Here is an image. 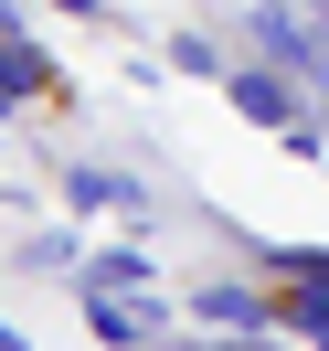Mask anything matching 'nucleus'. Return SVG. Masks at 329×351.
I'll return each mask as SVG.
<instances>
[{
    "instance_id": "nucleus-1",
    "label": "nucleus",
    "mask_w": 329,
    "mask_h": 351,
    "mask_svg": "<svg viewBox=\"0 0 329 351\" xmlns=\"http://www.w3.org/2000/svg\"><path fill=\"white\" fill-rule=\"evenodd\" d=\"M255 53H265V64H287V75H308V86H319V75H329V53H319V32L298 22V0H255Z\"/></svg>"
},
{
    "instance_id": "nucleus-2",
    "label": "nucleus",
    "mask_w": 329,
    "mask_h": 351,
    "mask_svg": "<svg viewBox=\"0 0 329 351\" xmlns=\"http://www.w3.org/2000/svg\"><path fill=\"white\" fill-rule=\"evenodd\" d=\"M223 86H234V107L255 117V128H287V117H298V86H287V75H255V64H223Z\"/></svg>"
},
{
    "instance_id": "nucleus-3",
    "label": "nucleus",
    "mask_w": 329,
    "mask_h": 351,
    "mask_svg": "<svg viewBox=\"0 0 329 351\" xmlns=\"http://www.w3.org/2000/svg\"><path fill=\"white\" fill-rule=\"evenodd\" d=\"M32 86H53V64H43V43H22V32H0V117L22 107Z\"/></svg>"
},
{
    "instance_id": "nucleus-4",
    "label": "nucleus",
    "mask_w": 329,
    "mask_h": 351,
    "mask_svg": "<svg viewBox=\"0 0 329 351\" xmlns=\"http://www.w3.org/2000/svg\"><path fill=\"white\" fill-rule=\"evenodd\" d=\"M64 202H75V213H138V181L85 171V160H75V171H64Z\"/></svg>"
},
{
    "instance_id": "nucleus-5",
    "label": "nucleus",
    "mask_w": 329,
    "mask_h": 351,
    "mask_svg": "<svg viewBox=\"0 0 329 351\" xmlns=\"http://www.w3.org/2000/svg\"><path fill=\"white\" fill-rule=\"evenodd\" d=\"M192 308H202V330H223V341H255V330H265V308L244 298V287H202Z\"/></svg>"
},
{
    "instance_id": "nucleus-6",
    "label": "nucleus",
    "mask_w": 329,
    "mask_h": 351,
    "mask_svg": "<svg viewBox=\"0 0 329 351\" xmlns=\"http://www.w3.org/2000/svg\"><path fill=\"white\" fill-rule=\"evenodd\" d=\"M85 287H159V266L138 245H107V256H85Z\"/></svg>"
},
{
    "instance_id": "nucleus-7",
    "label": "nucleus",
    "mask_w": 329,
    "mask_h": 351,
    "mask_svg": "<svg viewBox=\"0 0 329 351\" xmlns=\"http://www.w3.org/2000/svg\"><path fill=\"white\" fill-rule=\"evenodd\" d=\"M287 330H298V341H329V266L298 287V298H287Z\"/></svg>"
},
{
    "instance_id": "nucleus-8",
    "label": "nucleus",
    "mask_w": 329,
    "mask_h": 351,
    "mask_svg": "<svg viewBox=\"0 0 329 351\" xmlns=\"http://www.w3.org/2000/svg\"><path fill=\"white\" fill-rule=\"evenodd\" d=\"M159 64H170V75H223V53L202 43V32H170V43H159Z\"/></svg>"
},
{
    "instance_id": "nucleus-9",
    "label": "nucleus",
    "mask_w": 329,
    "mask_h": 351,
    "mask_svg": "<svg viewBox=\"0 0 329 351\" xmlns=\"http://www.w3.org/2000/svg\"><path fill=\"white\" fill-rule=\"evenodd\" d=\"M298 22L319 32V53H329V0H298Z\"/></svg>"
},
{
    "instance_id": "nucleus-10",
    "label": "nucleus",
    "mask_w": 329,
    "mask_h": 351,
    "mask_svg": "<svg viewBox=\"0 0 329 351\" xmlns=\"http://www.w3.org/2000/svg\"><path fill=\"white\" fill-rule=\"evenodd\" d=\"M53 11H107V0H53Z\"/></svg>"
},
{
    "instance_id": "nucleus-11",
    "label": "nucleus",
    "mask_w": 329,
    "mask_h": 351,
    "mask_svg": "<svg viewBox=\"0 0 329 351\" xmlns=\"http://www.w3.org/2000/svg\"><path fill=\"white\" fill-rule=\"evenodd\" d=\"M11 341H22V330H11V319H0V351H11Z\"/></svg>"
},
{
    "instance_id": "nucleus-12",
    "label": "nucleus",
    "mask_w": 329,
    "mask_h": 351,
    "mask_svg": "<svg viewBox=\"0 0 329 351\" xmlns=\"http://www.w3.org/2000/svg\"><path fill=\"white\" fill-rule=\"evenodd\" d=\"M319 96H329V75H319Z\"/></svg>"
}]
</instances>
